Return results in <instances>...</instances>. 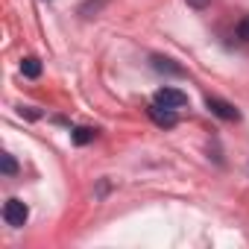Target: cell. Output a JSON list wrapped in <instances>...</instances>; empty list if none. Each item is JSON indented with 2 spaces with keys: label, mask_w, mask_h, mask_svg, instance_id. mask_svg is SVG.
Here are the masks:
<instances>
[{
  "label": "cell",
  "mask_w": 249,
  "mask_h": 249,
  "mask_svg": "<svg viewBox=\"0 0 249 249\" xmlns=\"http://www.w3.org/2000/svg\"><path fill=\"white\" fill-rule=\"evenodd\" d=\"M27 217H30V208H27L21 199H6V205H3V220H6V226L21 229V226L27 223Z\"/></svg>",
  "instance_id": "6da1fadb"
},
{
  "label": "cell",
  "mask_w": 249,
  "mask_h": 249,
  "mask_svg": "<svg viewBox=\"0 0 249 249\" xmlns=\"http://www.w3.org/2000/svg\"><path fill=\"white\" fill-rule=\"evenodd\" d=\"M153 103H159V106H167V108H185L188 106V94L185 91H179V88H159L156 91V100Z\"/></svg>",
  "instance_id": "7a4b0ae2"
},
{
  "label": "cell",
  "mask_w": 249,
  "mask_h": 249,
  "mask_svg": "<svg viewBox=\"0 0 249 249\" xmlns=\"http://www.w3.org/2000/svg\"><path fill=\"white\" fill-rule=\"evenodd\" d=\"M150 117H153V123L156 126H161V129H170V126H176V108H167V106H159V103H153L150 108Z\"/></svg>",
  "instance_id": "3957f363"
},
{
  "label": "cell",
  "mask_w": 249,
  "mask_h": 249,
  "mask_svg": "<svg viewBox=\"0 0 249 249\" xmlns=\"http://www.w3.org/2000/svg\"><path fill=\"white\" fill-rule=\"evenodd\" d=\"M205 106H208L211 114H217V117H223V120H237V117H240L237 108H234L231 103L220 100V97H205Z\"/></svg>",
  "instance_id": "277c9868"
},
{
  "label": "cell",
  "mask_w": 249,
  "mask_h": 249,
  "mask_svg": "<svg viewBox=\"0 0 249 249\" xmlns=\"http://www.w3.org/2000/svg\"><path fill=\"white\" fill-rule=\"evenodd\" d=\"M153 68L159 73H173V76H182L185 73L179 65H173V59H164V56H153Z\"/></svg>",
  "instance_id": "5b68a950"
},
{
  "label": "cell",
  "mask_w": 249,
  "mask_h": 249,
  "mask_svg": "<svg viewBox=\"0 0 249 249\" xmlns=\"http://www.w3.org/2000/svg\"><path fill=\"white\" fill-rule=\"evenodd\" d=\"M21 73H24L27 79H36V76H41V62H38L36 56H27V59L21 62Z\"/></svg>",
  "instance_id": "8992f818"
},
{
  "label": "cell",
  "mask_w": 249,
  "mask_h": 249,
  "mask_svg": "<svg viewBox=\"0 0 249 249\" xmlns=\"http://www.w3.org/2000/svg\"><path fill=\"white\" fill-rule=\"evenodd\" d=\"M94 135H97V129H88V126H79V129H73V144H88V141H94Z\"/></svg>",
  "instance_id": "52a82bcc"
},
{
  "label": "cell",
  "mask_w": 249,
  "mask_h": 249,
  "mask_svg": "<svg viewBox=\"0 0 249 249\" xmlns=\"http://www.w3.org/2000/svg\"><path fill=\"white\" fill-rule=\"evenodd\" d=\"M0 170H3L6 176H15L18 173V164H15V159L6 153V156H0Z\"/></svg>",
  "instance_id": "ba28073f"
},
{
  "label": "cell",
  "mask_w": 249,
  "mask_h": 249,
  "mask_svg": "<svg viewBox=\"0 0 249 249\" xmlns=\"http://www.w3.org/2000/svg\"><path fill=\"white\" fill-rule=\"evenodd\" d=\"M237 38H240V41H249V15L237 24Z\"/></svg>",
  "instance_id": "9c48e42d"
},
{
  "label": "cell",
  "mask_w": 249,
  "mask_h": 249,
  "mask_svg": "<svg viewBox=\"0 0 249 249\" xmlns=\"http://www.w3.org/2000/svg\"><path fill=\"white\" fill-rule=\"evenodd\" d=\"M185 3H188L191 9H205V6L211 3V0H185Z\"/></svg>",
  "instance_id": "30bf717a"
}]
</instances>
